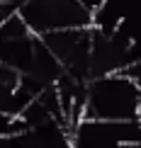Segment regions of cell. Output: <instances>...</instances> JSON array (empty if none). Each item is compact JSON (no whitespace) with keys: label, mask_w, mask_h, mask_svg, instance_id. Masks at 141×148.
Wrapping results in <instances>:
<instances>
[{"label":"cell","mask_w":141,"mask_h":148,"mask_svg":"<svg viewBox=\"0 0 141 148\" xmlns=\"http://www.w3.org/2000/svg\"><path fill=\"white\" fill-rule=\"evenodd\" d=\"M141 112V90L127 71L93 78L85 85L83 119L136 121Z\"/></svg>","instance_id":"cell-1"},{"label":"cell","mask_w":141,"mask_h":148,"mask_svg":"<svg viewBox=\"0 0 141 148\" xmlns=\"http://www.w3.org/2000/svg\"><path fill=\"white\" fill-rule=\"evenodd\" d=\"M20 17L36 36L61 29L93 27V12L80 0H27L20 8Z\"/></svg>","instance_id":"cell-2"}]
</instances>
